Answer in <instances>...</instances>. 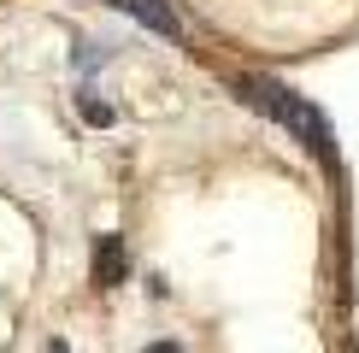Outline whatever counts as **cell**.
I'll return each mask as SVG.
<instances>
[{"label": "cell", "instance_id": "obj_1", "mask_svg": "<svg viewBox=\"0 0 359 353\" xmlns=\"http://www.w3.org/2000/svg\"><path fill=\"white\" fill-rule=\"evenodd\" d=\"M236 88H242V100L253 112H265V118H277L283 130H294L301 136V147H312L318 159H336V136H330V118H324L318 106H306L294 88H283L271 77H236Z\"/></svg>", "mask_w": 359, "mask_h": 353}, {"label": "cell", "instance_id": "obj_2", "mask_svg": "<svg viewBox=\"0 0 359 353\" xmlns=\"http://www.w3.org/2000/svg\"><path fill=\"white\" fill-rule=\"evenodd\" d=\"M118 12H130L136 24H147V29H159V36H183V18L165 6V0H112Z\"/></svg>", "mask_w": 359, "mask_h": 353}, {"label": "cell", "instance_id": "obj_3", "mask_svg": "<svg viewBox=\"0 0 359 353\" xmlns=\"http://www.w3.org/2000/svg\"><path fill=\"white\" fill-rule=\"evenodd\" d=\"M124 277H130L124 242H118V235H100V247H95V283H100V289H118Z\"/></svg>", "mask_w": 359, "mask_h": 353}, {"label": "cell", "instance_id": "obj_4", "mask_svg": "<svg viewBox=\"0 0 359 353\" xmlns=\"http://www.w3.org/2000/svg\"><path fill=\"white\" fill-rule=\"evenodd\" d=\"M147 353H177V347H171V342H159V347H147Z\"/></svg>", "mask_w": 359, "mask_h": 353}, {"label": "cell", "instance_id": "obj_5", "mask_svg": "<svg viewBox=\"0 0 359 353\" xmlns=\"http://www.w3.org/2000/svg\"><path fill=\"white\" fill-rule=\"evenodd\" d=\"M48 353H71V347H65V342H48Z\"/></svg>", "mask_w": 359, "mask_h": 353}]
</instances>
